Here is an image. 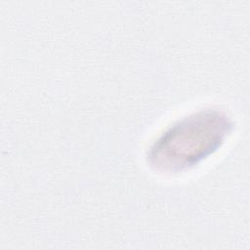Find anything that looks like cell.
Wrapping results in <instances>:
<instances>
[{"instance_id":"1","label":"cell","mask_w":250,"mask_h":250,"mask_svg":"<svg viewBox=\"0 0 250 250\" xmlns=\"http://www.w3.org/2000/svg\"><path fill=\"white\" fill-rule=\"evenodd\" d=\"M232 128L229 117L218 109H202L176 122L151 146L148 162L162 172L188 169L216 151Z\"/></svg>"}]
</instances>
